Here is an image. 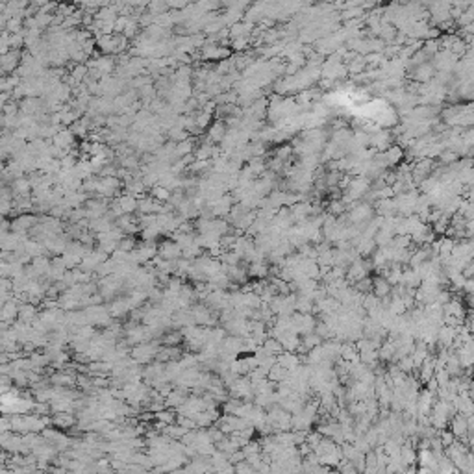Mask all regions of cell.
<instances>
[{
  "instance_id": "obj_1",
  "label": "cell",
  "mask_w": 474,
  "mask_h": 474,
  "mask_svg": "<svg viewBox=\"0 0 474 474\" xmlns=\"http://www.w3.org/2000/svg\"><path fill=\"white\" fill-rule=\"evenodd\" d=\"M158 352H159V348H158L156 345H152V343L149 345V341H147V343H139V345L132 350V360H134L135 363L143 365V363H149L150 360H154L158 356Z\"/></svg>"
},
{
  "instance_id": "obj_2",
  "label": "cell",
  "mask_w": 474,
  "mask_h": 474,
  "mask_svg": "<svg viewBox=\"0 0 474 474\" xmlns=\"http://www.w3.org/2000/svg\"><path fill=\"white\" fill-rule=\"evenodd\" d=\"M158 252L161 256L163 260H180L184 256V248L178 245L176 241H165L158 247Z\"/></svg>"
},
{
  "instance_id": "obj_3",
  "label": "cell",
  "mask_w": 474,
  "mask_h": 474,
  "mask_svg": "<svg viewBox=\"0 0 474 474\" xmlns=\"http://www.w3.org/2000/svg\"><path fill=\"white\" fill-rule=\"evenodd\" d=\"M52 422H54L59 430H65V428H71V426L74 424V417L71 415V411H57L56 415H54V419H52Z\"/></svg>"
},
{
  "instance_id": "obj_4",
  "label": "cell",
  "mask_w": 474,
  "mask_h": 474,
  "mask_svg": "<svg viewBox=\"0 0 474 474\" xmlns=\"http://www.w3.org/2000/svg\"><path fill=\"white\" fill-rule=\"evenodd\" d=\"M467 428H469V424H467V421H465L463 417H456V419H454V424H452L454 435H463V433L467 432Z\"/></svg>"
},
{
  "instance_id": "obj_5",
  "label": "cell",
  "mask_w": 474,
  "mask_h": 474,
  "mask_svg": "<svg viewBox=\"0 0 474 474\" xmlns=\"http://www.w3.org/2000/svg\"><path fill=\"white\" fill-rule=\"evenodd\" d=\"M374 287H376V295L378 297H385L387 293H389V283L385 282V280H376L374 282Z\"/></svg>"
},
{
  "instance_id": "obj_6",
  "label": "cell",
  "mask_w": 474,
  "mask_h": 474,
  "mask_svg": "<svg viewBox=\"0 0 474 474\" xmlns=\"http://www.w3.org/2000/svg\"><path fill=\"white\" fill-rule=\"evenodd\" d=\"M441 441H443V445L445 446H452V441H454V432H443L441 433Z\"/></svg>"
}]
</instances>
